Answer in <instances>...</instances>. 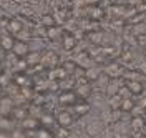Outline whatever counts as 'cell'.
Here are the masks:
<instances>
[{
    "instance_id": "7",
    "label": "cell",
    "mask_w": 146,
    "mask_h": 138,
    "mask_svg": "<svg viewBox=\"0 0 146 138\" xmlns=\"http://www.w3.org/2000/svg\"><path fill=\"white\" fill-rule=\"evenodd\" d=\"M62 47H63L66 52L73 50V48L76 47V37L72 35V33H65L63 38H62Z\"/></svg>"
},
{
    "instance_id": "44",
    "label": "cell",
    "mask_w": 146,
    "mask_h": 138,
    "mask_svg": "<svg viewBox=\"0 0 146 138\" xmlns=\"http://www.w3.org/2000/svg\"><path fill=\"white\" fill-rule=\"evenodd\" d=\"M143 55L146 57V45H143Z\"/></svg>"
},
{
    "instance_id": "2",
    "label": "cell",
    "mask_w": 146,
    "mask_h": 138,
    "mask_svg": "<svg viewBox=\"0 0 146 138\" xmlns=\"http://www.w3.org/2000/svg\"><path fill=\"white\" fill-rule=\"evenodd\" d=\"M12 52H13V55L17 57V58H25L30 53V47L23 40H15V45L12 48Z\"/></svg>"
},
{
    "instance_id": "37",
    "label": "cell",
    "mask_w": 146,
    "mask_h": 138,
    "mask_svg": "<svg viewBox=\"0 0 146 138\" xmlns=\"http://www.w3.org/2000/svg\"><path fill=\"white\" fill-rule=\"evenodd\" d=\"M15 82H17V85H20V87H25V83H27V78H25L23 75H18L17 78H15Z\"/></svg>"
},
{
    "instance_id": "32",
    "label": "cell",
    "mask_w": 146,
    "mask_h": 138,
    "mask_svg": "<svg viewBox=\"0 0 146 138\" xmlns=\"http://www.w3.org/2000/svg\"><path fill=\"white\" fill-rule=\"evenodd\" d=\"M66 72H65L63 68H56V70H53V73H52V78H55V77H56V78H65V77H66Z\"/></svg>"
},
{
    "instance_id": "43",
    "label": "cell",
    "mask_w": 146,
    "mask_h": 138,
    "mask_svg": "<svg viewBox=\"0 0 146 138\" xmlns=\"http://www.w3.org/2000/svg\"><path fill=\"white\" fill-rule=\"evenodd\" d=\"M86 2H90V3H96V2H100V0H86Z\"/></svg>"
},
{
    "instance_id": "41",
    "label": "cell",
    "mask_w": 146,
    "mask_h": 138,
    "mask_svg": "<svg viewBox=\"0 0 146 138\" xmlns=\"http://www.w3.org/2000/svg\"><path fill=\"white\" fill-rule=\"evenodd\" d=\"M7 77H5V75L3 73H0V85H7Z\"/></svg>"
},
{
    "instance_id": "8",
    "label": "cell",
    "mask_w": 146,
    "mask_h": 138,
    "mask_svg": "<svg viewBox=\"0 0 146 138\" xmlns=\"http://www.w3.org/2000/svg\"><path fill=\"white\" fill-rule=\"evenodd\" d=\"M0 45L3 50H7V52H12V48L15 45V38L12 37L10 33H5V35H2L0 37Z\"/></svg>"
},
{
    "instance_id": "21",
    "label": "cell",
    "mask_w": 146,
    "mask_h": 138,
    "mask_svg": "<svg viewBox=\"0 0 146 138\" xmlns=\"http://www.w3.org/2000/svg\"><path fill=\"white\" fill-rule=\"evenodd\" d=\"M62 68H63L66 73H75V70H76V63H75L73 60H65L63 63H62Z\"/></svg>"
},
{
    "instance_id": "46",
    "label": "cell",
    "mask_w": 146,
    "mask_h": 138,
    "mask_svg": "<svg viewBox=\"0 0 146 138\" xmlns=\"http://www.w3.org/2000/svg\"><path fill=\"white\" fill-rule=\"evenodd\" d=\"M0 73H3V70H2V65H0Z\"/></svg>"
},
{
    "instance_id": "34",
    "label": "cell",
    "mask_w": 146,
    "mask_h": 138,
    "mask_svg": "<svg viewBox=\"0 0 146 138\" xmlns=\"http://www.w3.org/2000/svg\"><path fill=\"white\" fill-rule=\"evenodd\" d=\"M91 13H93V15H91L93 19H100V17H103V10H101L100 7H95V9L91 10Z\"/></svg>"
},
{
    "instance_id": "4",
    "label": "cell",
    "mask_w": 146,
    "mask_h": 138,
    "mask_svg": "<svg viewBox=\"0 0 146 138\" xmlns=\"http://www.w3.org/2000/svg\"><path fill=\"white\" fill-rule=\"evenodd\" d=\"M56 121H58V125L60 127H65V128H70L73 125V121H75V118H73V115L70 113V111H60L58 113V117H56Z\"/></svg>"
},
{
    "instance_id": "33",
    "label": "cell",
    "mask_w": 146,
    "mask_h": 138,
    "mask_svg": "<svg viewBox=\"0 0 146 138\" xmlns=\"http://www.w3.org/2000/svg\"><path fill=\"white\" fill-rule=\"evenodd\" d=\"M101 120L105 121V123H111V110H106L101 113Z\"/></svg>"
},
{
    "instance_id": "42",
    "label": "cell",
    "mask_w": 146,
    "mask_h": 138,
    "mask_svg": "<svg viewBox=\"0 0 146 138\" xmlns=\"http://www.w3.org/2000/svg\"><path fill=\"white\" fill-rule=\"evenodd\" d=\"M131 58H133L131 53H123V60H125V62H131Z\"/></svg>"
},
{
    "instance_id": "10",
    "label": "cell",
    "mask_w": 146,
    "mask_h": 138,
    "mask_svg": "<svg viewBox=\"0 0 146 138\" xmlns=\"http://www.w3.org/2000/svg\"><path fill=\"white\" fill-rule=\"evenodd\" d=\"M145 123H146V120L139 115V117H133V120L129 121V127H131V130H133V131H143Z\"/></svg>"
},
{
    "instance_id": "9",
    "label": "cell",
    "mask_w": 146,
    "mask_h": 138,
    "mask_svg": "<svg viewBox=\"0 0 146 138\" xmlns=\"http://www.w3.org/2000/svg\"><path fill=\"white\" fill-rule=\"evenodd\" d=\"M126 87L129 88V92L131 95H139V93H143V85L141 82H138V80H126Z\"/></svg>"
},
{
    "instance_id": "17",
    "label": "cell",
    "mask_w": 146,
    "mask_h": 138,
    "mask_svg": "<svg viewBox=\"0 0 146 138\" xmlns=\"http://www.w3.org/2000/svg\"><path fill=\"white\" fill-rule=\"evenodd\" d=\"M25 60H27L28 67L30 65H35V63H40L42 62V55L38 53V52H30L27 57H25Z\"/></svg>"
},
{
    "instance_id": "14",
    "label": "cell",
    "mask_w": 146,
    "mask_h": 138,
    "mask_svg": "<svg viewBox=\"0 0 146 138\" xmlns=\"http://www.w3.org/2000/svg\"><path fill=\"white\" fill-rule=\"evenodd\" d=\"M38 125H40V120H35L32 117H27L25 120H22V127L25 130H38Z\"/></svg>"
},
{
    "instance_id": "24",
    "label": "cell",
    "mask_w": 146,
    "mask_h": 138,
    "mask_svg": "<svg viewBox=\"0 0 146 138\" xmlns=\"http://www.w3.org/2000/svg\"><path fill=\"white\" fill-rule=\"evenodd\" d=\"M12 113H13V117L17 120H25L28 117V111L25 110V108H13Z\"/></svg>"
},
{
    "instance_id": "16",
    "label": "cell",
    "mask_w": 146,
    "mask_h": 138,
    "mask_svg": "<svg viewBox=\"0 0 146 138\" xmlns=\"http://www.w3.org/2000/svg\"><path fill=\"white\" fill-rule=\"evenodd\" d=\"M121 101H123V97H119L118 93H116V95H111L110 100H108L110 108H111V110H115V108H121Z\"/></svg>"
},
{
    "instance_id": "29",
    "label": "cell",
    "mask_w": 146,
    "mask_h": 138,
    "mask_svg": "<svg viewBox=\"0 0 146 138\" xmlns=\"http://www.w3.org/2000/svg\"><path fill=\"white\" fill-rule=\"evenodd\" d=\"M55 138H70V131H68V128L60 127L58 131H56V137H55Z\"/></svg>"
},
{
    "instance_id": "38",
    "label": "cell",
    "mask_w": 146,
    "mask_h": 138,
    "mask_svg": "<svg viewBox=\"0 0 146 138\" xmlns=\"http://www.w3.org/2000/svg\"><path fill=\"white\" fill-rule=\"evenodd\" d=\"M136 40L139 42V45H146V33H141V35H138Z\"/></svg>"
},
{
    "instance_id": "25",
    "label": "cell",
    "mask_w": 146,
    "mask_h": 138,
    "mask_svg": "<svg viewBox=\"0 0 146 138\" xmlns=\"http://www.w3.org/2000/svg\"><path fill=\"white\" fill-rule=\"evenodd\" d=\"M53 121H55V117H53V115H46V113H43V115L40 117V123H42L43 127H50Z\"/></svg>"
},
{
    "instance_id": "22",
    "label": "cell",
    "mask_w": 146,
    "mask_h": 138,
    "mask_svg": "<svg viewBox=\"0 0 146 138\" xmlns=\"http://www.w3.org/2000/svg\"><path fill=\"white\" fill-rule=\"evenodd\" d=\"M62 35V30L56 27H48L46 28V37L50 38V40H55L56 37H60Z\"/></svg>"
},
{
    "instance_id": "28",
    "label": "cell",
    "mask_w": 146,
    "mask_h": 138,
    "mask_svg": "<svg viewBox=\"0 0 146 138\" xmlns=\"http://www.w3.org/2000/svg\"><path fill=\"white\" fill-rule=\"evenodd\" d=\"M118 95L119 97H123V98H129V97H131V92H129V88L126 87V83H123V85L119 87Z\"/></svg>"
},
{
    "instance_id": "45",
    "label": "cell",
    "mask_w": 146,
    "mask_h": 138,
    "mask_svg": "<svg viewBox=\"0 0 146 138\" xmlns=\"http://www.w3.org/2000/svg\"><path fill=\"white\" fill-rule=\"evenodd\" d=\"M143 133L146 135V123H145V127H143Z\"/></svg>"
},
{
    "instance_id": "35",
    "label": "cell",
    "mask_w": 146,
    "mask_h": 138,
    "mask_svg": "<svg viewBox=\"0 0 146 138\" xmlns=\"http://www.w3.org/2000/svg\"><path fill=\"white\" fill-rule=\"evenodd\" d=\"M129 113H133V117H139V115H143V107L135 105V107H133V110L129 111Z\"/></svg>"
},
{
    "instance_id": "15",
    "label": "cell",
    "mask_w": 146,
    "mask_h": 138,
    "mask_svg": "<svg viewBox=\"0 0 146 138\" xmlns=\"http://www.w3.org/2000/svg\"><path fill=\"white\" fill-rule=\"evenodd\" d=\"M100 131H101V125L98 123V121H93V123H90V125L86 127V133H88L90 137L100 135Z\"/></svg>"
},
{
    "instance_id": "19",
    "label": "cell",
    "mask_w": 146,
    "mask_h": 138,
    "mask_svg": "<svg viewBox=\"0 0 146 138\" xmlns=\"http://www.w3.org/2000/svg\"><path fill=\"white\" fill-rule=\"evenodd\" d=\"M85 77H86L90 82L98 80V77H100V68H86V70H85Z\"/></svg>"
},
{
    "instance_id": "20",
    "label": "cell",
    "mask_w": 146,
    "mask_h": 138,
    "mask_svg": "<svg viewBox=\"0 0 146 138\" xmlns=\"http://www.w3.org/2000/svg\"><path fill=\"white\" fill-rule=\"evenodd\" d=\"M40 22H42V25H43V27H46V28H48V27H55V23H56L55 17H53V15H50V13L43 15Z\"/></svg>"
},
{
    "instance_id": "6",
    "label": "cell",
    "mask_w": 146,
    "mask_h": 138,
    "mask_svg": "<svg viewBox=\"0 0 146 138\" xmlns=\"http://www.w3.org/2000/svg\"><path fill=\"white\" fill-rule=\"evenodd\" d=\"M91 92H93V88H91L90 82L78 83V87H76V90H75V93H76L78 97H82V98H86V97H90Z\"/></svg>"
},
{
    "instance_id": "13",
    "label": "cell",
    "mask_w": 146,
    "mask_h": 138,
    "mask_svg": "<svg viewBox=\"0 0 146 138\" xmlns=\"http://www.w3.org/2000/svg\"><path fill=\"white\" fill-rule=\"evenodd\" d=\"M73 111H75V115H78V117H82V115H86V113L90 111V103H86V101H82V103H75V105H73Z\"/></svg>"
},
{
    "instance_id": "40",
    "label": "cell",
    "mask_w": 146,
    "mask_h": 138,
    "mask_svg": "<svg viewBox=\"0 0 146 138\" xmlns=\"http://www.w3.org/2000/svg\"><path fill=\"white\" fill-rule=\"evenodd\" d=\"M129 5H143V0H128Z\"/></svg>"
},
{
    "instance_id": "18",
    "label": "cell",
    "mask_w": 146,
    "mask_h": 138,
    "mask_svg": "<svg viewBox=\"0 0 146 138\" xmlns=\"http://www.w3.org/2000/svg\"><path fill=\"white\" fill-rule=\"evenodd\" d=\"M135 105H136V103H135V100H133L131 97H129V98H123V101H121V111H123V113L131 111Z\"/></svg>"
},
{
    "instance_id": "3",
    "label": "cell",
    "mask_w": 146,
    "mask_h": 138,
    "mask_svg": "<svg viewBox=\"0 0 146 138\" xmlns=\"http://www.w3.org/2000/svg\"><path fill=\"white\" fill-rule=\"evenodd\" d=\"M76 93L72 92V90H66V92H62L60 93V97H58V101H60V105H63V107H73L75 103H76Z\"/></svg>"
},
{
    "instance_id": "30",
    "label": "cell",
    "mask_w": 146,
    "mask_h": 138,
    "mask_svg": "<svg viewBox=\"0 0 146 138\" xmlns=\"http://www.w3.org/2000/svg\"><path fill=\"white\" fill-rule=\"evenodd\" d=\"M2 108H3V111H12L13 110L12 100H10V98H3V100H2Z\"/></svg>"
},
{
    "instance_id": "36",
    "label": "cell",
    "mask_w": 146,
    "mask_h": 138,
    "mask_svg": "<svg viewBox=\"0 0 146 138\" xmlns=\"http://www.w3.org/2000/svg\"><path fill=\"white\" fill-rule=\"evenodd\" d=\"M20 13H22V15H27V17H33V15H35V13H33V10H32V9H27V7L20 9Z\"/></svg>"
},
{
    "instance_id": "27",
    "label": "cell",
    "mask_w": 146,
    "mask_h": 138,
    "mask_svg": "<svg viewBox=\"0 0 146 138\" xmlns=\"http://www.w3.org/2000/svg\"><path fill=\"white\" fill-rule=\"evenodd\" d=\"M35 138H55L52 133H50V130H46V128H40V130H36V135Z\"/></svg>"
},
{
    "instance_id": "39",
    "label": "cell",
    "mask_w": 146,
    "mask_h": 138,
    "mask_svg": "<svg viewBox=\"0 0 146 138\" xmlns=\"http://www.w3.org/2000/svg\"><path fill=\"white\" fill-rule=\"evenodd\" d=\"M138 72L141 75H146V62H141L139 63V67H138Z\"/></svg>"
},
{
    "instance_id": "12",
    "label": "cell",
    "mask_w": 146,
    "mask_h": 138,
    "mask_svg": "<svg viewBox=\"0 0 146 138\" xmlns=\"http://www.w3.org/2000/svg\"><path fill=\"white\" fill-rule=\"evenodd\" d=\"M20 30H23V23H22V20L20 19H12L9 22V32L12 35H17Z\"/></svg>"
},
{
    "instance_id": "23",
    "label": "cell",
    "mask_w": 146,
    "mask_h": 138,
    "mask_svg": "<svg viewBox=\"0 0 146 138\" xmlns=\"http://www.w3.org/2000/svg\"><path fill=\"white\" fill-rule=\"evenodd\" d=\"M88 38H90L91 43H101L103 42V33L101 32H90Z\"/></svg>"
},
{
    "instance_id": "5",
    "label": "cell",
    "mask_w": 146,
    "mask_h": 138,
    "mask_svg": "<svg viewBox=\"0 0 146 138\" xmlns=\"http://www.w3.org/2000/svg\"><path fill=\"white\" fill-rule=\"evenodd\" d=\"M42 63L48 68H55L58 65V55L53 53V52H46L45 57H42Z\"/></svg>"
},
{
    "instance_id": "1",
    "label": "cell",
    "mask_w": 146,
    "mask_h": 138,
    "mask_svg": "<svg viewBox=\"0 0 146 138\" xmlns=\"http://www.w3.org/2000/svg\"><path fill=\"white\" fill-rule=\"evenodd\" d=\"M105 75L108 77L110 80L111 78H121L123 75H125V68H123V65L121 63H110L106 65V68H105Z\"/></svg>"
},
{
    "instance_id": "31",
    "label": "cell",
    "mask_w": 146,
    "mask_h": 138,
    "mask_svg": "<svg viewBox=\"0 0 146 138\" xmlns=\"http://www.w3.org/2000/svg\"><path fill=\"white\" fill-rule=\"evenodd\" d=\"M27 67H28V63H27V60H25V58H18L17 65H15V68H17L18 72H23V70H27Z\"/></svg>"
},
{
    "instance_id": "11",
    "label": "cell",
    "mask_w": 146,
    "mask_h": 138,
    "mask_svg": "<svg viewBox=\"0 0 146 138\" xmlns=\"http://www.w3.org/2000/svg\"><path fill=\"white\" fill-rule=\"evenodd\" d=\"M121 85H123V83H119V78H111V82H110L108 87H106V95H108V97L116 95Z\"/></svg>"
},
{
    "instance_id": "26",
    "label": "cell",
    "mask_w": 146,
    "mask_h": 138,
    "mask_svg": "<svg viewBox=\"0 0 146 138\" xmlns=\"http://www.w3.org/2000/svg\"><path fill=\"white\" fill-rule=\"evenodd\" d=\"M123 117V111L121 108H115V110H111V123H118L119 120Z\"/></svg>"
}]
</instances>
